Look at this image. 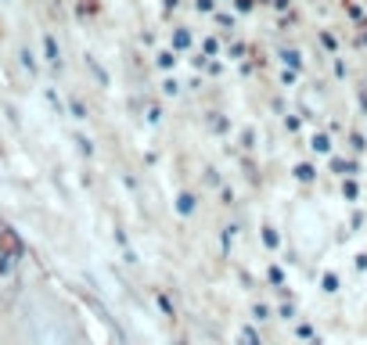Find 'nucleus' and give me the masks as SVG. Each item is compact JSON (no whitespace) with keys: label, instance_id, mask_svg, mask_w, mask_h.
Instances as JSON below:
<instances>
[{"label":"nucleus","instance_id":"f257e3e1","mask_svg":"<svg viewBox=\"0 0 367 345\" xmlns=\"http://www.w3.org/2000/svg\"><path fill=\"white\" fill-rule=\"evenodd\" d=\"M22 255H26L22 237L11 227H0V259H4V263H15V259H22Z\"/></svg>","mask_w":367,"mask_h":345},{"label":"nucleus","instance_id":"423d86ee","mask_svg":"<svg viewBox=\"0 0 367 345\" xmlns=\"http://www.w3.org/2000/svg\"><path fill=\"white\" fill-rule=\"evenodd\" d=\"M342 198L350 202V205L360 202V184H357V177H342Z\"/></svg>","mask_w":367,"mask_h":345},{"label":"nucleus","instance_id":"dca6fc26","mask_svg":"<svg viewBox=\"0 0 367 345\" xmlns=\"http://www.w3.org/2000/svg\"><path fill=\"white\" fill-rule=\"evenodd\" d=\"M267 277H270V284H274V288H285V270H281V266H270Z\"/></svg>","mask_w":367,"mask_h":345},{"label":"nucleus","instance_id":"412c9836","mask_svg":"<svg viewBox=\"0 0 367 345\" xmlns=\"http://www.w3.org/2000/svg\"><path fill=\"white\" fill-rule=\"evenodd\" d=\"M22 65H26V69H29V72H36V61H33V51H26V47H22Z\"/></svg>","mask_w":367,"mask_h":345},{"label":"nucleus","instance_id":"5701e85b","mask_svg":"<svg viewBox=\"0 0 367 345\" xmlns=\"http://www.w3.org/2000/svg\"><path fill=\"white\" fill-rule=\"evenodd\" d=\"M277 316H285V320H295V306L288 302V306H277Z\"/></svg>","mask_w":367,"mask_h":345},{"label":"nucleus","instance_id":"ddd939ff","mask_svg":"<svg viewBox=\"0 0 367 345\" xmlns=\"http://www.w3.org/2000/svg\"><path fill=\"white\" fill-rule=\"evenodd\" d=\"M263 245H267L270 252H277V248H281V234H277V227H270V223L263 227Z\"/></svg>","mask_w":367,"mask_h":345},{"label":"nucleus","instance_id":"f03ea898","mask_svg":"<svg viewBox=\"0 0 367 345\" xmlns=\"http://www.w3.org/2000/svg\"><path fill=\"white\" fill-rule=\"evenodd\" d=\"M328 169L338 172V177H360V162L357 159H338V155H328Z\"/></svg>","mask_w":367,"mask_h":345},{"label":"nucleus","instance_id":"2f4dec72","mask_svg":"<svg viewBox=\"0 0 367 345\" xmlns=\"http://www.w3.org/2000/svg\"><path fill=\"white\" fill-rule=\"evenodd\" d=\"M256 4H270V0H256Z\"/></svg>","mask_w":367,"mask_h":345},{"label":"nucleus","instance_id":"cd10ccee","mask_svg":"<svg viewBox=\"0 0 367 345\" xmlns=\"http://www.w3.org/2000/svg\"><path fill=\"white\" fill-rule=\"evenodd\" d=\"M350 227H353V230H360V227H364V212H353V220H350Z\"/></svg>","mask_w":367,"mask_h":345},{"label":"nucleus","instance_id":"c85d7f7f","mask_svg":"<svg viewBox=\"0 0 367 345\" xmlns=\"http://www.w3.org/2000/svg\"><path fill=\"white\" fill-rule=\"evenodd\" d=\"M285 126H288L292 134H295V129H299V115H288V119H285Z\"/></svg>","mask_w":367,"mask_h":345},{"label":"nucleus","instance_id":"4468645a","mask_svg":"<svg viewBox=\"0 0 367 345\" xmlns=\"http://www.w3.org/2000/svg\"><path fill=\"white\" fill-rule=\"evenodd\" d=\"M155 61H159V69H166V72H169V69H177V61H180V58H177V51H159V58H155Z\"/></svg>","mask_w":367,"mask_h":345},{"label":"nucleus","instance_id":"c756f323","mask_svg":"<svg viewBox=\"0 0 367 345\" xmlns=\"http://www.w3.org/2000/svg\"><path fill=\"white\" fill-rule=\"evenodd\" d=\"M270 4H274V8H277V11H285V8H288V4H292V0H270Z\"/></svg>","mask_w":367,"mask_h":345},{"label":"nucleus","instance_id":"0eeeda50","mask_svg":"<svg viewBox=\"0 0 367 345\" xmlns=\"http://www.w3.org/2000/svg\"><path fill=\"white\" fill-rule=\"evenodd\" d=\"M310 147L317 151V155H331V147H335L331 144V134H313L310 137Z\"/></svg>","mask_w":367,"mask_h":345},{"label":"nucleus","instance_id":"b1692460","mask_svg":"<svg viewBox=\"0 0 367 345\" xmlns=\"http://www.w3.org/2000/svg\"><path fill=\"white\" fill-rule=\"evenodd\" d=\"M353 266H357V273H367V252H360V255L353 259Z\"/></svg>","mask_w":367,"mask_h":345},{"label":"nucleus","instance_id":"7c9ffc66","mask_svg":"<svg viewBox=\"0 0 367 345\" xmlns=\"http://www.w3.org/2000/svg\"><path fill=\"white\" fill-rule=\"evenodd\" d=\"M166 8H180V0H166Z\"/></svg>","mask_w":367,"mask_h":345},{"label":"nucleus","instance_id":"20e7f679","mask_svg":"<svg viewBox=\"0 0 367 345\" xmlns=\"http://www.w3.org/2000/svg\"><path fill=\"white\" fill-rule=\"evenodd\" d=\"M292 177H295L299 184H313V180H317V166H313V162H299V166L292 169Z\"/></svg>","mask_w":367,"mask_h":345},{"label":"nucleus","instance_id":"4be33fe9","mask_svg":"<svg viewBox=\"0 0 367 345\" xmlns=\"http://www.w3.org/2000/svg\"><path fill=\"white\" fill-rule=\"evenodd\" d=\"M295 335H299V338H306V342H310V338H317L310 323H299V328H295Z\"/></svg>","mask_w":367,"mask_h":345},{"label":"nucleus","instance_id":"6ab92c4d","mask_svg":"<svg viewBox=\"0 0 367 345\" xmlns=\"http://www.w3.org/2000/svg\"><path fill=\"white\" fill-rule=\"evenodd\" d=\"M216 51H220V43H216V40H212V36H209V40H205V43H202V54H205V58H212V54H216Z\"/></svg>","mask_w":367,"mask_h":345},{"label":"nucleus","instance_id":"393cba45","mask_svg":"<svg viewBox=\"0 0 367 345\" xmlns=\"http://www.w3.org/2000/svg\"><path fill=\"white\" fill-rule=\"evenodd\" d=\"M216 22H220L224 29H234V15H216Z\"/></svg>","mask_w":367,"mask_h":345},{"label":"nucleus","instance_id":"bb28decb","mask_svg":"<svg viewBox=\"0 0 367 345\" xmlns=\"http://www.w3.org/2000/svg\"><path fill=\"white\" fill-rule=\"evenodd\" d=\"M252 8H256V0H237V11H245V15H249Z\"/></svg>","mask_w":367,"mask_h":345},{"label":"nucleus","instance_id":"9b49d317","mask_svg":"<svg viewBox=\"0 0 367 345\" xmlns=\"http://www.w3.org/2000/svg\"><path fill=\"white\" fill-rule=\"evenodd\" d=\"M350 151H353V155H367V137L360 134V129L350 134Z\"/></svg>","mask_w":367,"mask_h":345},{"label":"nucleus","instance_id":"f3484780","mask_svg":"<svg viewBox=\"0 0 367 345\" xmlns=\"http://www.w3.org/2000/svg\"><path fill=\"white\" fill-rule=\"evenodd\" d=\"M194 11L198 15H216V0H194Z\"/></svg>","mask_w":367,"mask_h":345},{"label":"nucleus","instance_id":"a211bd4d","mask_svg":"<svg viewBox=\"0 0 367 345\" xmlns=\"http://www.w3.org/2000/svg\"><path fill=\"white\" fill-rule=\"evenodd\" d=\"M242 345H263V338H259L252 328H245V331H242Z\"/></svg>","mask_w":367,"mask_h":345},{"label":"nucleus","instance_id":"2eb2a0df","mask_svg":"<svg viewBox=\"0 0 367 345\" xmlns=\"http://www.w3.org/2000/svg\"><path fill=\"white\" fill-rule=\"evenodd\" d=\"M320 43H324V47H328L331 54H338V36H335L331 29H320Z\"/></svg>","mask_w":367,"mask_h":345},{"label":"nucleus","instance_id":"a878e982","mask_svg":"<svg viewBox=\"0 0 367 345\" xmlns=\"http://www.w3.org/2000/svg\"><path fill=\"white\" fill-rule=\"evenodd\" d=\"M162 90H166V94H177V90H180V83H177V79H166V83H162Z\"/></svg>","mask_w":367,"mask_h":345},{"label":"nucleus","instance_id":"9d476101","mask_svg":"<svg viewBox=\"0 0 367 345\" xmlns=\"http://www.w3.org/2000/svg\"><path fill=\"white\" fill-rule=\"evenodd\" d=\"M281 61L292 65V72H302V54H299L295 47H285V51H281Z\"/></svg>","mask_w":367,"mask_h":345},{"label":"nucleus","instance_id":"aec40b11","mask_svg":"<svg viewBox=\"0 0 367 345\" xmlns=\"http://www.w3.org/2000/svg\"><path fill=\"white\" fill-rule=\"evenodd\" d=\"M252 316H256V320H270V306H259V302H256V306H252Z\"/></svg>","mask_w":367,"mask_h":345},{"label":"nucleus","instance_id":"7ed1b4c3","mask_svg":"<svg viewBox=\"0 0 367 345\" xmlns=\"http://www.w3.org/2000/svg\"><path fill=\"white\" fill-rule=\"evenodd\" d=\"M43 58H47V65H54V69H61V47H58V40L47 33L43 36Z\"/></svg>","mask_w":367,"mask_h":345},{"label":"nucleus","instance_id":"39448f33","mask_svg":"<svg viewBox=\"0 0 367 345\" xmlns=\"http://www.w3.org/2000/svg\"><path fill=\"white\" fill-rule=\"evenodd\" d=\"M338 288H342L338 273H335V270H324V273H320V291H324V295H338Z\"/></svg>","mask_w":367,"mask_h":345},{"label":"nucleus","instance_id":"f8f14e48","mask_svg":"<svg viewBox=\"0 0 367 345\" xmlns=\"http://www.w3.org/2000/svg\"><path fill=\"white\" fill-rule=\"evenodd\" d=\"M177 212H180V216H191V212H194V194H191V191L177 194Z\"/></svg>","mask_w":367,"mask_h":345},{"label":"nucleus","instance_id":"1a4fd4ad","mask_svg":"<svg viewBox=\"0 0 367 345\" xmlns=\"http://www.w3.org/2000/svg\"><path fill=\"white\" fill-rule=\"evenodd\" d=\"M345 11H350V18L357 22V26H367V8L357 4V0H345Z\"/></svg>","mask_w":367,"mask_h":345},{"label":"nucleus","instance_id":"6e6552de","mask_svg":"<svg viewBox=\"0 0 367 345\" xmlns=\"http://www.w3.org/2000/svg\"><path fill=\"white\" fill-rule=\"evenodd\" d=\"M187 47H191V33H187L184 26H177V29H173V51L180 54V51H187Z\"/></svg>","mask_w":367,"mask_h":345}]
</instances>
